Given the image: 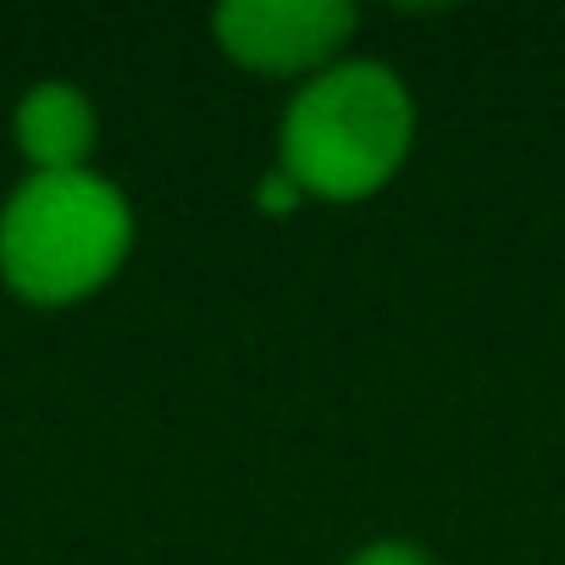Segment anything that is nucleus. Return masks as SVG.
<instances>
[{"instance_id":"5","label":"nucleus","mask_w":565,"mask_h":565,"mask_svg":"<svg viewBox=\"0 0 565 565\" xmlns=\"http://www.w3.org/2000/svg\"><path fill=\"white\" fill-rule=\"evenodd\" d=\"M350 565H433V559H427L416 543H394V537H388V543H372V548H361Z\"/></svg>"},{"instance_id":"2","label":"nucleus","mask_w":565,"mask_h":565,"mask_svg":"<svg viewBox=\"0 0 565 565\" xmlns=\"http://www.w3.org/2000/svg\"><path fill=\"white\" fill-rule=\"evenodd\" d=\"M134 249L122 189L84 172H34L0 211V277L29 306H73L117 277Z\"/></svg>"},{"instance_id":"6","label":"nucleus","mask_w":565,"mask_h":565,"mask_svg":"<svg viewBox=\"0 0 565 565\" xmlns=\"http://www.w3.org/2000/svg\"><path fill=\"white\" fill-rule=\"evenodd\" d=\"M306 194L289 183V178H282V172H271V178H260V189H255V205L260 211H271V216H282V211H295Z\"/></svg>"},{"instance_id":"3","label":"nucleus","mask_w":565,"mask_h":565,"mask_svg":"<svg viewBox=\"0 0 565 565\" xmlns=\"http://www.w3.org/2000/svg\"><path fill=\"white\" fill-rule=\"evenodd\" d=\"M350 34L355 7L344 0H227L216 12L222 51L260 78L317 73L339 56Z\"/></svg>"},{"instance_id":"1","label":"nucleus","mask_w":565,"mask_h":565,"mask_svg":"<svg viewBox=\"0 0 565 565\" xmlns=\"http://www.w3.org/2000/svg\"><path fill=\"white\" fill-rule=\"evenodd\" d=\"M416 139V106L383 62H339L282 111V178L311 200H366L394 183Z\"/></svg>"},{"instance_id":"4","label":"nucleus","mask_w":565,"mask_h":565,"mask_svg":"<svg viewBox=\"0 0 565 565\" xmlns=\"http://www.w3.org/2000/svg\"><path fill=\"white\" fill-rule=\"evenodd\" d=\"M18 150L34 161V172H84L89 150H95V106L84 89L73 84H34L18 100Z\"/></svg>"}]
</instances>
